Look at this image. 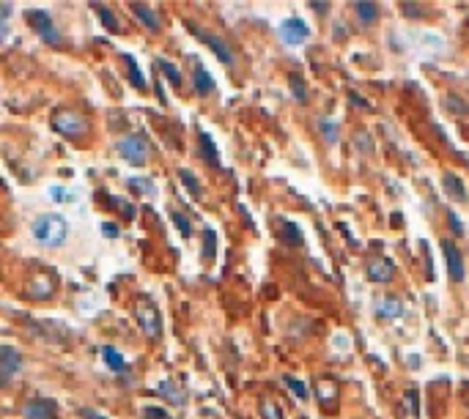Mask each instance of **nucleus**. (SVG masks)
<instances>
[{"label":"nucleus","instance_id":"22","mask_svg":"<svg viewBox=\"0 0 469 419\" xmlns=\"http://www.w3.org/2000/svg\"><path fill=\"white\" fill-rule=\"evenodd\" d=\"M93 11L99 14L102 25H104V28H107L110 33H118V19H116V14H113L110 8H104V6H99V3H96V6H93Z\"/></svg>","mask_w":469,"mask_h":419},{"label":"nucleus","instance_id":"27","mask_svg":"<svg viewBox=\"0 0 469 419\" xmlns=\"http://www.w3.org/2000/svg\"><path fill=\"white\" fill-rule=\"evenodd\" d=\"M291 93H294V99L300 102V104H305L308 102V91H305V82H302V77H291Z\"/></svg>","mask_w":469,"mask_h":419},{"label":"nucleus","instance_id":"41","mask_svg":"<svg viewBox=\"0 0 469 419\" xmlns=\"http://www.w3.org/2000/svg\"><path fill=\"white\" fill-rule=\"evenodd\" d=\"M311 8L313 11H318V14H324V11H327V6H315V3H311Z\"/></svg>","mask_w":469,"mask_h":419},{"label":"nucleus","instance_id":"15","mask_svg":"<svg viewBox=\"0 0 469 419\" xmlns=\"http://www.w3.org/2000/svg\"><path fill=\"white\" fill-rule=\"evenodd\" d=\"M376 315H379V318H387V321L401 318V315H403V301H401L398 296H387V299H382V301H379V307H376Z\"/></svg>","mask_w":469,"mask_h":419},{"label":"nucleus","instance_id":"36","mask_svg":"<svg viewBox=\"0 0 469 419\" xmlns=\"http://www.w3.org/2000/svg\"><path fill=\"white\" fill-rule=\"evenodd\" d=\"M448 219H450V227H453V233H456V236H461V233H464V225L459 222V216L450 211V214H448Z\"/></svg>","mask_w":469,"mask_h":419},{"label":"nucleus","instance_id":"31","mask_svg":"<svg viewBox=\"0 0 469 419\" xmlns=\"http://www.w3.org/2000/svg\"><path fill=\"white\" fill-rule=\"evenodd\" d=\"M354 145L362 148V153H374V140L368 138V132H360V135L354 138Z\"/></svg>","mask_w":469,"mask_h":419},{"label":"nucleus","instance_id":"10","mask_svg":"<svg viewBox=\"0 0 469 419\" xmlns=\"http://www.w3.org/2000/svg\"><path fill=\"white\" fill-rule=\"evenodd\" d=\"M22 417L25 419H58V406H55V400H50V398H33V400L25 403Z\"/></svg>","mask_w":469,"mask_h":419},{"label":"nucleus","instance_id":"6","mask_svg":"<svg viewBox=\"0 0 469 419\" xmlns=\"http://www.w3.org/2000/svg\"><path fill=\"white\" fill-rule=\"evenodd\" d=\"M135 318H138V324H140V329H143L146 337L156 340V337L162 335V313L156 310L154 301H140V304L135 307Z\"/></svg>","mask_w":469,"mask_h":419},{"label":"nucleus","instance_id":"35","mask_svg":"<svg viewBox=\"0 0 469 419\" xmlns=\"http://www.w3.org/2000/svg\"><path fill=\"white\" fill-rule=\"evenodd\" d=\"M173 219H176L178 230H181L184 236H190V222H187V216H181V214H173Z\"/></svg>","mask_w":469,"mask_h":419},{"label":"nucleus","instance_id":"34","mask_svg":"<svg viewBox=\"0 0 469 419\" xmlns=\"http://www.w3.org/2000/svg\"><path fill=\"white\" fill-rule=\"evenodd\" d=\"M110 206H118V209L124 211V214H127L129 219L135 216V206H132V203H121V201H116V198H110Z\"/></svg>","mask_w":469,"mask_h":419},{"label":"nucleus","instance_id":"16","mask_svg":"<svg viewBox=\"0 0 469 419\" xmlns=\"http://www.w3.org/2000/svg\"><path fill=\"white\" fill-rule=\"evenodd\" d=\"M132 14L149 28V30H159V14H156L151 6H143V3H132Z\"/></svg>","mask_w":469,"mask_h":419},{"label":"nucleus","instance_id":"26","mask_svg":"<svg viewBox=\"0 0 469 419\" xmlns=\"http://www.w3.org/2000/svg\"><path fill=\"white\" fill-rule=\"evenodd\" d=\"M178 178H181V184H184V187H187V189H190V192H192L195 198H201V195H203V189H201V184L195 181V176H192L190 170H181V173H178Z\"/></svg>","mask_w":469,"mask_h":419},{"label":"nucleus","instance_id":"29","mask_svg":"<svg viewBox=\"0 0 469 419\" xmlns=\"http://www.w3.org/2000/svg\"><path fill=\"white\" fill-rule=\"evenodd\" d=\"M283 381H286V387H288L291 392H297V398H300V400H308V387H305L302 381H297V378H291V375H286Z\"/></svg>","mask_w":469,"mask_h":419},{"label":"nucleus","instance_id":"24","mask_svg":"<svg viewBox=\"0 0 469 419\" xmlns=\"http://www.w3.org/2000/svg\"><path fill=\"white\" fill-rule=\"evenodd\" d=\"M156 66H159V71H162V74L167 77V82H173L176 88L181 85V71L176 69V64H170V61H165V58H159V61H156Z\"/></svg>","mask_w":469,"mask_h":419},{"label":"nucleus","instance_id":"33","mask_svg":"<svg viewBox=\"0 0 469 419\" xmlns=\"http://www.w3.org/2000/svg\"><path fill=\"white\" fill-rule=\"evenodd\" d=\"M8 11H11V6H0V44H3L6 39H8V22L3 19V17L8 14Z\"/></svg>","mask_w":469,"mask_h":419},{"label":"nucleus","instance_id":"28","mask_svg":"<svg viewBox=\"0 0 469 419\" xmlns=\"http://www.w3.org/2000/svg\"><path fill=\"white\" fill-rule=\"evenodd\" d=\"M159 392H165V398H167V400H173L176 406H181V403H184V395H181V392H178V389H176L170 381L159 384Z\"/></svg>","mask_w":469,"mask_h":419},{"label":"nucleus","instance_id":"8","mask_svg":"<svg viewBox=\"0 0 469 419\" xmlns=\"http://www.w3.org/2000/svg\"><path fill=\"white\" fill-rule=\"evenodd\" d=\"M19 364H22L19 351H14L11 346H0V389H6L14 381V375L19 373Z\"/></svg>","mask_w":469,"mask_h":419},{"label":"nucleus","instance_id":"18","mask_svg":"<svg viewBox=\"0 0 469 419\" xmlns=\"http://www.w3.org/2000/svg\"><path fill=\"white\" fill-rule=\"evenodd\" d=\"M124 64H127V77H129V82H132V88H138V91H143V88H146V77H143V71H140V66L135 64V58H129V55H124Z\"/></svg>","mask_w":469,"mask_h":419},{"label":"nucleus","instance_id":"19","mask_svg":"<svg viewBox=\"0 0 469 419\" xmlns=\"http://www.w3.org/2000/svg\"><path fill=\"white\" fill-rule=\"evenodd\" d=\"M102 359H104V364H107L110 370H116V373H121V370L127 367L124 356H121V353H118L116 348H113V346H104V348H102Z\"/></svg>","mask_w":469,"mask_h":419},{"label":"nucleus","instance_id":"37","mask_svg":"<svg viewBox=\"0 0 469 419\" xmlns=\"http://www.w3.org/2000/svg\"><path fill=\"white\" fill-rule=\"evenodd\" d=\"M206 258H212L214 255V230H206Z\"/></svg>","mask_w":469,"mask_h":419},{"label":"nucleus","instance_id":"14","mask_svg":"<svg viewBox=\"0 0 469 419\" xmlns=\"http://www.w3.org/2000/svg\"><path fill=\"white\" fill-rule=\"evenodd\" d=\"M354 14H357V19H360L362 25H374V22L379 19L382 8H379V3H371V0H360V3H354Z\"/></svg>","mask_w":469,"mask_h":419},{"label":"nucleus","instance_id":"38","mask_svg":"<svg viewBox=\"0 0 469 419\" xmlns=\"http://www.w3.org/2000/svg\"><path fill=\"white\" fill-rule=\"evenodd\" d=\"M349 102H351V104H354V107H365V110H368V107H371V104H368V102H365V99H362V96H357V93H349Z\"/></svg>","mask_w":469,"mask_h":419},{"label":"nucleus","instance_id":"13","mask_svg":"<svg viewBox=\"0 0 469 419\" xmlns=\"http://www.w3.org/2000/svg\"><path fill=\"white\" fill-rule=\"evenodd\" d=\"M192 88H195L198 96H212L214 93V80L206 71V66H201V64L192 69Z\"/></svg>","mask_w":469,"mask_h":419},{"label":"nucleus","instance_id":"11","mask_svg":"<svg viewBox=\"0 0 469 419\" xmlns=\"http://www.w3.org/2000/svg\"><path fill=\"white\" fill-rule=\"evenodd\" d=\"M368 279L371 282H379V285H387L395 279V263L390 258H379V261H371L368 263Z\"/></svg>","mask_w":469,"mask_h":419},{"label":"nucleus","instance_id":"4","mask_svg":"<svg viewBox=\"0 0 469 419\" xmlns=\"http://www.w3.org/2000/svg\"><path fill=\"white\" fill-rule=\"evenodd\" d=\"M53 129L64 138H80L88 132V121L75 110H55L53 113Z\"/></svg>","mask_w":469,"mask_h":419},{"label":"nucleus","instance_id":"7","mask_svg":"<svg viewBox=\"0 0 469 419\" xmlns=\"http://www.w3.org/2000/svg\"><path fill=\"white\" fill-rule=\"evenodd\" d=\"M439 247H442V255H445V263H448V277L453 282H464V255H461V250L450 239H442Z\"/></svg>","mask_w":469,"mask_h":419},{"label":"nucleus","instance_id":"21","mask_svg":"<svg viewBox=\"0 0 469 419\" xmlns=\"http://www.w3.org/2000/svg\"><path fill=\"white\" fill-rule=\"evenodd\" d=\"M442 104H445V107H448L453 115H467V113H469V104L464 102V99H461V96H456V93H448V96L442 99Z\"/></svg>","mask_w":469,"mask_h":419},{"label":"nucleus","instance_id":"3","mask_svg":"<svg viewBox=\"0 0 469 419\" xmlns=\"http://www.w3.org/2000/svg\"><path fill=\"white\" fill-rule=\"evenodd\" d=\"M25 19H28L30 28L42 36L44 44H50V47H61V44H64V36L58 33V28H55V22H53V17H50L47 11L30 8V11H25Z\"/></svg>","mask_w":469,"mask_h":419},{"label":"nucleus","instance_id":"17","mask_svg":"<svg viewBox=\"0 0 469 419\" xmlns=\"http://www.w3.org/2000/svg\"><path fill=\"white\" fill-rule=\"evenodd\" d=\"M198 142H201V156L212 165V167H220V153H217V145H214V140L209 138L206 132H201L198 135Z\"/></svg>","mask_w":469,"mask_h":419},{"label":"nucleus","instance_id":"12","mask_svg":"<svg viewBox=\"0 0 469 419\" xmlns=\"http://www.w3.org/2000/svg\"><path fill=\"white\" fill-rule=\"evenodd\" d=\"M442 189L448 192V198H453L456 203H467V187L456 173H445L442 176Z\"/></svg>","mask_w":469,"mask_h":419},{"label":"nucleus","instance_id":"9","mask_svg":"<svg viewBox=\"0 0 469 419\" xmlns=\"http://www.w3.org/2000/svg\"><path fill=\"white\" fill-rule=\"evenodd\" d=\"M308 36H311V28H308L300 17H291V19H286V22L280 25V39H283L288 47H300V44H305V41H308Z\"/></svg>","mask_w":469,"mask_h":419},{"label":"nucleus","instance_id":"25","mask_svg":"<svg viewBox=\"0 0 469 419\" xmlns=\"http://www.w3.org/2000/svg\"><path fill=\"white\" fill-rule=\"evenodd\" d=\"M261 419H283V411H280V406L275 400L264 398L261 400Z\"/></svg>","mask_w":469,"mask_h":419},{"label":"nucleus","instance_id":"32","mask_svg":"<svg viewBox=\"0 0 469 419\" xmlns=\"http://www.w3.org/2000/svg\"><path fill=\"white\" fill-rule=\"evenodd\" d=\"M143 419H173L165 409H159V406H146L143 409Z\"/></svg>","mask_w":469,"mask_h":419},{"label":"nucleus","instance_id":"20","mask_svg":"<svg viewBox=\"0 0 469 419\" xmlns=\"http://www.w3.org/2000/svg\"><path fill=\"white\" fill-rule=\"evenodd\" d=\"M318 132H321V138L327 140L329 145L332 142H338V121H332V118H318Z\"/></svg>","mask_w":469,"mask_h":419},{"label":"nucleus","instance_id":"30","mask_svg":"<svg viewBox=\"0 0 469 419\" xmlns=\"http://www.w3.org/2000/svg\"><path fill=\"white\" fill-rule=\"evenodd\" d=\"M401 14H403V17H412V19H420V17H425V8L414 6V3H401Z\"/></svg>","mask_w":469,"mask_h":419},{"label":"nucleus","instance_id":"1","mask_svg":"<svg viewBox=\"0 0 469 419\" xmlns=\"http://www.w3.org/2000/svg\"><path fill=\"white\" fill-rule=\"evenodd\" d=\"M66 233H69L66 219L58 216V214H42V216L33 222V236H36V241L44 244V247H61V244L66 241Z\"/></svg>","mask_w":469,"mask_h":419},{"label":"nucleus","instance_id":"2","mask_svg":"<svg viewBox=\"0 0 469 419\" xmlns=\"http://www.w3.org/2000/svg\"><path fill=\"white\" fill-rule=\"evenodd\" d=\"M116 151H118V156H121L124 162H129V165H135V167L146 165V162H149V153H151L149 140L143 138V135H124V138L116 142Z\"/></svg>","mask_w":469,"mask_h":419},{"label":"nucleus","instance_id":"5","mask_svg":"<svg viewBox=\"0 0 469 419\" xmlns=\"http://www.w3.org/2000/svg\"><path fill=\"white\" fill-rule=\"evenodd\" d=\"M187 28H190V30H192V33H195V36H198V39H201V41H203V44H206L214 55H217V61H220V64L234 66L236 55H234V50L228 47V41H226V39H220V36H214V33H209V30H201V28H195L192 22H187Z\"/></svg>","mask_w":469,"mask_h":419},{"label":"nucleus","instance_id":"23","mask_svg":"<svg viewBox=\"0 0 469 419\" xmlns=\"http://www.w3.org/2000/svg\"><path fill=\"white\" fill-rule=\"evenodd\" d=\"M280 236H283V241H286V244H291V247H302V233H300L291 222H283V225H280Z\"/></svg>","mask_w":469,"mask_h":419},{"label":"nucleus","instance_id":"40","mask_svg":"<svg viewBox=\"0 0 469 419\" xmlns=\"http://www.w3.org/2000/svg\"><path fill=\"white\" fill-rule=\"evenodd\" d=\"M102 233H104V236H118V227H116V225H107V222H104V225H102Z\"/></svg>","mask_w":469,"mask_h":419},{"label":"nucleus","instance_id":"39","mask_svg":"<svg viewBox=\"0 0 469 419\" xmlns=\"http://www.w3.org/2000/svg\"><path fill=\"white\" fill-rule=\"evenodd\" d=\"M82 419H107L102 411H96V409H82Z\"/></svg>","mask_w":469,"mask_h":419}]
</instances>
